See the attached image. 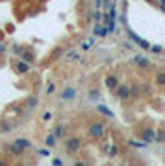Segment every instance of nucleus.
Masks as SVG:
<instances>
[{
    "label": "nucleus",
    "instance_id": "7c9ffc66",
    "mask_svg": "<svg viewBox=\"0 0 165 166\" xmlns=\"http://www.w3.org/2000/svg\"><path fill=\"white\" fill-rule=\"evenodd\" d=\"M152 52H162V46H150Z\"/></svg>",
    "mask_w": 165,
    "mask_h": 166
},
{
    "label": "nucleus",
    "instance_id": "9b49d317",
    "mask_svg": "<svg viewBox=\"0 0 165 166\" xmlns=\"http://www.w3.org/2000/svg\"><path fill=\"white\" fill-rule=\"evenodd\" d=\"M74 96H76V90H74V89H65L63 92H61V98L63 100H72Z\"/></svg>",
    "mask_w": 165,
    "mask_h": 166
},
{
    "label": "nucleus",
    "instance_id": "2eb2a0df",
    "mask_svg": "<svg viewBox=\"0 0 165 166\" xmlns=\"http://www.w3.org/2000/svg\"><path fill=\"white\" fill-rule=\"evenodd\" d=\"M156 83L159 85V87H165V72H159L156 76Z\"/></svg>",
    "mask_w": 165,
    "mask_h": 166
},
{
    "label": "nucleus",
    "instance_id": "20e7f679",
    "mask_svg": "<svg viewBox=\"0 0 165 166\" xmlns=\"http://www.w3.org/2000/svg\"><path fill=\"white\" fill-rule=\"evenodd\" d=\"M13 144H15V146H19V148H22V149H30V148H33L32 140H28V138H15V140H13Z\"/></svg>",
    "mask_w": 165,
    "mask_h": 166
},
{
    "label": "nucleus",
    "instance_id": "f8f14e48",
    "mask_svg": "<svg viewBox=\"0 0 165 166\" xmlns=\"http://www.w3.org/2000/svg\"><path fill=\"white\" fill-rule=\"evenodd\" d=\"M108 26H97L95 28V35H98V37H104V35H108Z\"/></svg>",
    "mask_w": 165,
    "mask_h": 166
},
{
    "label": "nucleus",
    "instance_id": "a878e982",
    "mask_svg": "<svg viewBox=\"0 0 165 166\" xmlns=\"http://www.w3.org/2000/svg\"><path fill=\"white\" fill-rule=\"evenodd\" d=\"M89 98H98V90H91V92H89Z\"/></svg>",
    "mask_w": 165,
    "mask_h": 166
},
{
    "label": "nucleus",
    "instance_id": "1a4fd4ad",
    "mask_svg": "<svg viewBox=\"0 0 165 166\" xmlns=\"http://www.w3.org/2000/svg\"><path fill=\"white\" fill-rule=\"evenodd\" d=\"M130 37H132V39H134V41H136V43H137L141 48H150V44H148L147 41H143V39H139L136 33H132V32H130Z\"/></svg>",
    "mask_w": 165,
    "mask_h": 166
},
{
    "label": "nucleus",
    "instance_id": "6e6552de",
    "mask_svg": "<svg viewBox=\"0 0 165 166\" xmlns=\"http://www.w3.org/2000/svg\"><path fill=\"white\" fill-rule=\"evenodd\" d=\"M6 148H8V152L11 153V155H17V157L24 153V149H22V148H19V146H15V144H9V146H6Z\"/></svg>",
    "mask_w": 165,
    "mask_h": 166
},
{
    "label": "nucleus",
    "instance_id": "4be33fe9",
    "mask_svg": "<svg viewBox=\"0 0 165 166\" xmlns=\"http://www.w3.org/2000/svg\"><path fill=\"white\" fill-rule=\"evenodd\" d=\"M11 50H13V54H17V55H21V54H22V50H24V48H22V46H13Z\"/></svg>",
    "mask_w": 165,
    "mask_h": 166
},
{
    "label": "nucleus",
    "instance_id": "aec40b11",
    "mask_svg": "<svg viewBox=\"0 0 165 166\" xmlns=\"http://www.w3.org/2000/svg\"><path fill=\"white\" fill-rule=\"evenodd\" d=\"M47 144L54 146V144H56V137H54V135H48V137H47Z\"/></svg>",
    "mask_w": 165,
    "mask_h": 166
},
{
    "label": "nucleus",
    "instance_id": "bb28decb",
    "mask_svg": "<svg viewBox=\"0 0 165 166\" xmlns=\"http://www.w3.org/2000/svg\"><path fill=\"white\" fill-rule=\"evenodd\" d=\"M52 118V113H45L43 114V120H50Z\"/></svg>",
    "mask_w": 165,
    "mask_h": 166
},
{
    "label": "nucleus",
    "instance_id": "2f4dec72",
    "mask_svg": "<svg viewBox=\"0 0 165 166\" xmlns=\"http://www.w3.org/2000/svg\"><path fill=\"white\" fill-rule=\"evenodd\" d=\"M2 52H6V44L0 43V54H2Z\"/></svg>",
    "mask_w": 165,
    "mask_h": 166
},
{
    "label": "nucleus",
    "instance_id": "dca6fc26",
    "mask_svg": "<svg viewBox=\"0 0 165 166\" xmlns=\"http://www.w3.org/2000/svg\"><path fill=\"white\" fill-rule=\"evenodd\" d=\"M98 111H100L102 114H106V116H109V118H113V113L109 111L108 107H104V105H98Z\"/></svg>",
    "mask_w": 165,
    "mask_h": 166
},
{
    "label": "nucleus",
    "instance_id": "412c9836",
    "mask_svg": "<svg viewBox=\"0 0 165 166\" xmlns=\"http://www.w3.org/2000/svg\"><path fill=\"white\" fill-rule=\"evenodd\" d=\"M54 92H56V85L50 83V85L47 87V94H54Z\"/></svg>",
    "mask_w": 165,
    "mask_h": 166
},
{
    "label": "nucleus",
    "instance_id": "f03ea898",
    "mask_svg": "<svg viewBox=\"0 0 165 166\" xmlns=\"http://www.w3.org/2000/svg\"><path fill=\"white\" fill-rule=\"evenodd\" d=\"M80 146H82V140H80V138H74V137H72V138H69L67 142H65V148H67V152H69V153L78 152Z\"/></svg>",
    "mask_w": 165,
    "mask_h": 166
},
{
    "label": "nucleus",
    "instance_id": "cd10ccee",
    "mask_svg": "<svg viewBox=\"0 0 165 166\" xmlns=\"http://www.w3.org/2000/svg\"><path fill=\"white\" fill-rule=\"evenodd\" d=\"M52 164H56V166H61L63 163H61V159H54V160H52Z\"/></svg>",
    "mask_w": 165,
    "mask_h": 166
},
{
    "label": "nucleus",
    "instance_id": "c756f323",
    "mask_svg": "<svg viewBox=\"0 0 165 166\" xmlns=\"http://www.w3.org/2000/svg\"><path fill=\"white\" fill-rule=\"evenodd\" d=\"M67 55H69V57H74V59H78V54H76V52H69Z\"/></svg>",
    "mask_w": 165,
    "mask_h": 166
},
{
    "label": "nucleus",
    "instance_id": "f257e3e1",
    "mask_svg": "<svg viewBox=\"0 0 165 166\" xmlns=\"http://www.w3.org/2000/svg\"><path fill=\"white\" fill-rule=\"evenodd\" d=\"M104 133H106V125L104 124H91L89 125V135L93 138H100V137H104Z\"/></svg>",
    "mask_w": 165,
    "mask_h": 166
},
{
    "label": "nucleus",
    "instance_id": "a211bd4d",
    "mask_svg": "<svg viewBox=\"0 0 165 166\" xmlns=\"http://www.w3.org/2000/svg\"><path fill=\"white\" fill-rule=\"evenodd\" d=\"M93 43H95V41H93V39H89V41H86V43H84V44H82V50H89V48H91V46H93Z\"/></svg>",
    "mask_w": 165,
    "mask_h": 166
},
{
    "label": "nucleus",
    "instance_id": "393cba45",
    "mask_svg": "<svg viewBox=\"0 0 165 166\" xmlns=\"http://www.w3.org/2000/svg\"><path fill=\"white\" fill-rule=\"evenodd\" d=\"M156 140L163 142V140H165V133H163V131H159V133H158V137H156Z\"/></svg>",
    "mask_w": 165,
    "mask_h": 166
},
{
    "label": "nucleus",
    "instance_id": "ddd939ff",
    "mask_svg": "<svg viewBox=\"0 0 165 166\" xmlns=\"http://www.w3.org/2000/svg\"><path fill=\"white\" fill-rule=\"evenodd\" d=\"M54 137H56V138L65 137V127H63V125H58V127L54 129Z\"/></svg>",
    "mask_w": 165,
    "mask_h": 166
},
{
    "label": "nucleus",
    "instance_id": "9d476101",
    "mask_svg": "<svg viewBox=\"0 0 165 166\" xmlns=\"http://www.w3.org/2000/svg\"><path fill=\"white\" fill-rule=\"evenodd\" d=\"M117 85H119L117 76H108V78H106V87H108V89H115Z\"/></svg>",
    "mask_w": 165,
    "mask_h": 166
},
{
    "label": "nucleus",
    "instance_id": "c85d7f7f",
    "mask_svg": "<svg viewBox=\"0 0 165 166\" xmlns=\"http://www.w3.org/2000/svg\"><path fill=\"white\" fill-rule=\"evenodd\" d=\"M2 129H4V131H9V129H11V125H9V124H2Z\"/></svg>",
    "mask_w": 165,
    "mask_h": 166
},
{
    "label": "nucleus",
    "instance_id": "7ed1b4c3",
    "mask_svg": "<svg viewBox=\"0 0 165 166\" xmlns=\"http://www.w3.org/2000/svg\"><path fill=\"white\" fill-rule=\"evenodd\" d=\"M115 90H117V96L121 100H126L128 96H132V94H130V87H126V85H117Z\"/></svg>",
    "mask_w": 165,
    "mask_h": 166
},
{
    "label": "nucleus",
    "instance_id": "39448f33",
    "mask_svg": "<svg viewBox=\"0 0 165 166\" xmlns=\"http://www.w3.org/2000/svg\"><path fill=\"white\" fill-rule=\"evenodd\" d=\"M141 137H143L145 142H154V140H156V135H154L152 129H145V131L141 133Z\"/></svg>",
    "mask_w": 165,
    "mask_h": 166
},
{
    "label": "nucleus",
    "instance_id": "4468645a",
    "mask_svg": "<svg viewBox=\"0 0 165 166\" xmlns=\"http://www.w3.org/2000/svg\"><path fill=\"white\" fill-rule=\"evenodd\" d=\"M22 57H24V61H26V63H32L33 61V54L32 52H28V50H22Z\"/></svg>",
    "mask_w": 165,
    "mask_h": 166
},
{
    "label": "nucleus",
    "instance_id": "473e14b6",
    "mask_svg": "<svg viewBox=\"0 0 165 166\" xmlns=\"http://www.w3.org/2000/svg\"><path fill=\"white\" fill-rule=\"evenodd\" d=\"M162 4H163V8H165V0H162Z\"/></svg>",
    "mask_w": 165,
    "mask_h": 166
},
{
    "label": "nucleus",
    "instance_id": "6ab92c4d",
    "mask_svg": "<svg viewBox=\"0 0 165 166\" xmlns=\"http://www.w3.org/2000/svg\"><path fill=\"white\" fill-rule=\"evenodd\" d=\"M37 102H39V100H37L36 96H30V100H28V103H30V107H37Z\"/></svg>",
    "mask_w": 165,
    "mask_h": 166
},
{
    "label": "nucleus",
    "instance_id": "f3484780",
    "mask_svg": "<svg viewBox=\"0 0 165 166\" xmlns=\"http://www.w3.org/2000/svg\"><path fill=\"white\" fill-rule=\"evenodd\" d=\"M106 152L109 157H117V153H119V149H117V146H111V148H106Z\"/></svg>",
    "mask_w": 165,
    "mask_h": 166
},
{
    "label": "nucleus",
    "instance_id": "5701e85b",
    "mask_svg": "<svg viewBox=\"0 0 165 166\" xmlns=\"http://www.w3.org/2000/svg\"><path fill=\"white\" fill-rule=\"evenodd\" d=\"M130 144H132L134 148H143V146H145V142H137V140H132Z\"/></svg>",
    "mask_w": 165,
    "mask_h": 166
},
{
    "label": "nucleus",
    "instance_id": "b1692460",
    "mask_svg": "<svg viewBox=\"0 0 165 166\" xmlns=\"http://www.w3.org/2000/svg\"><path fill=\"white\" fill-rule=\"evenodd\" d=\"M39 155H43V157H48V155H50V149H39Z\"/></svg>",
    "mask_w": 165,
    "mask_h": 166
},
{
    "label": "nucleus",
    "instance_id": "423d86ee",
    "mask_svg": "<svg viewBox=\"0 0 165 166\" xmlns=\"http://www.w3.org/2000/svg\"><path fill=\"white\" fill-rule=\"evenodd\" d=\"M17 72H19V74L30 72V63H26V61H17Z\"/></svg>",
    "mask_w": 165,
    "mask_h": 166
},
{
    "label": "nucleus",
    "instance_id": "0eeeda50",
    "mask_svg": "<svg viewBox=\"0 0 165 166\" xmlns=\"http://www.w3.org/2000/svg\"><path fill=\"white\" fill-rule=\"evenodd\" d=\"M134 63H136L137 67H141V68H147L148 67V59L143 57V55H136V57H134Z\"/></svg>",
    "mask_w": 165,
    "mask_h": 166
}]
</instances>
